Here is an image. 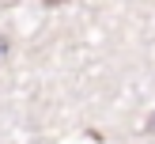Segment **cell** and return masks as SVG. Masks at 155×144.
<instances>
[{
	"label": "cell",
	"instance_id": "6da1fadb",
	"mask_svg": "<svg viewBox=\"0 0 155 144\" xmlns=\"http://www.w3.org/2000/svg\"><path fill=\"white\" fill-rule=\"evenodd\" d=\"M45 4H49V8H57V4H68V0H45Z\"/></svg>",
	"mask_w": 155,
	"mask_h": 144
},
{
	"label": "cell",
	"instance_id": "7a4b0ae2",
	"mask_svg": "<svg viewBox=\"0 0 155 144\" xmlns=\"http://www.w3.org/2000/svg\"><path fill=\"white\" fill-rule=\"evenodd\" d=\"M151 129H155V114H151V121H148V133H151Z\"/></svg>",
	"mask_w": 155,
	"mask_h": 144
}]
</instances>
